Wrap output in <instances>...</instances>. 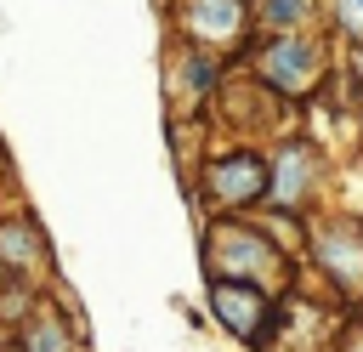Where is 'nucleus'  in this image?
<instances>
[{"mask_svg":"<svg viewBox=\"0 0 363 352\" xmlns=\"http://www.w3.org/2000/svg\"><path fill=\"white\" fill-rule=\"evenodd\" d=\"M312 6H318V0H261V6H255V23L272 28V34H301L306 17H312Z\"/></svg>","mask_w":363,"mask_h":352,"instance_id":"obj_10","label":"nucleus"},{"mask_svg":"<svg viewBox=\"0 0 363 352\" xmlns=\"http://www.w3.org/2000/svg\"><path fill=\"white\" fill-rule=\"evenodd\" d=\"M0 261H6V273L17 278H28V273H40V267H51V244H45V233L28 221V216H6L0 221Z\"/></svg>","mask_w":363,"mask_h":352,"instance_id":"obj_8","label":"nucleus"},{"mask_svg":"<svg viewBox=\"0 0 363 352\" xmlns=\"http://www.w3.org/2000/svg\"><path fill=\"white\" fill-rule=\"evenodd\" d=\"M0 352H23V346H17V341H6V346H0Z\"/></svg>","mask_w":363,"mask_h":352,"instance_id":"obj_15","label":"nucleus"},{"mask_svg":"<svg viewBox=\"0 0 363 352\" xmlns=\"http://www.w3.org/2000/svg\"><path fill=\"white\" fill-rule=\"evenodd\" d=\"M204 261H210L216 278H244V284H261V290L278 295L289 250L278 238H267V227H255V221H216L210 244H204Z\"/></svg>","mask_w":363,"mask_h":352,"instance_id":"obj_1","label":"nucleus"},{"mask_svg":"<svg viewBox=\"0 0 363 352\" xmlns=\"http://www.w3.org/2000/svg\"><path fill=\"white\" fill-rule=\"evenodd\" d=\"M255 79L272 85L278 97H306L323 79V45L312 34H272L255 51Z\"/></svg>","mask_w":363,"mask_h":352,"instance_id":"obj_2","label":"nucleus"},{"mask_svg":"<svg viewBox=\"0 0 363 352\" xmlns=\"http://www.w3.org/2000/svg\"><path fill=\"white\" fill-rule=\"evenodd\" d=\"M210 312H216V324H221L227 335L267 346L272 318H278V301H272V290H261V284H244V278H216V284H210Z\"/></svg>","mask_w":363,"mask_h":352,"instance_id":"obj_4","label":"nucleus"},{"mask_svg":"<svg viewBox=\"0 0 363 352\" xmlns=\"http://www.w3.org/2000/svg\"><path fill=\"white\" fill-rule=\"evenodd\" d=\"M318 273L335 284L340 301H363V221L357 216H329L312 238H306Z\"/></svg>","mask_w":363,"mask_h":352,"instance_id":"obj_3","label":"nucleus"},{"mask_svg":"<svg viewBox=\"0 0 363 352\" xmlns=\"http://www.w3.org/2000/svg\"><path fill=\"white\" fill-rule=\"evenodd\" d=\"M17 346H23V352H74V335H68V324H62L51 307H40V312L23 324Z\"/></svg>","mask_w":363,"mask_h":352,"instance_id":"obj_9","label":"nucleus"},{"mask_svg":"<svg viewBox=\"0 0 363 352\" xmlns=\"http://www.w3.org/2000/svg\"><path fill=\"white\" fill-rule=\"evenodd\" d=\"M335 352H363V324H346L335 335Z\"/></svg>","mask_w":363,"mask_h":352,"instance_id":"obj_12","label":"nucleus"},{"mask_svg":"<svg viewBox=\"0 0 363 352\" xmlns=\"http://www.w3.org/2000/svg\"><path fill=\"white\" fill-rule=\"evenodd\" d=\"M335 28L363 45V0H335Z\"/></svg>","mask_w":363,"mask_h":352,"instance_id":"obj_11","label":"nucleus"},{"mask_svg":"<svg viewBox=\"0 0 363 352\" xmlns=\"http://www.w3.org/2000/svg\"><path fill=\"white\" fill-rule=\"evenodd\" d=\"M6 341H11V329H6V318H0V346H6Z\"/></svg>","mask_w":363,"mask_h":352,"instance_id":"obj_14","label":"nucleus"},{"mask_svg":"<svg viewBox=\"0 0 363 352\" xmlns=\"http://www.w3.org/2000/svg\"><path fill=\"white\" fill-rule=\"evenodd\" d=\"M204 187L221 210H244V204H261L267 199V159L250 153V148H233L221 159H210L204 170Z\"/></svg>","mask_w":363,"mask_h":352,"instance_id":"obj_5","label":"nucleus"},{"mask_svg":"<svg viewBox=\"0 0 363 352\" xmlns=\"http://www.w3.org/2000/svg\"><path fill=\"white\" fill-rule=\"evenodd\" d=\"M318 148L312 142H284L278 148V159L267 165V199L261 204H272V210H301L312 193H318Z\"/></svg>","mask_w":363,"mask_h":352,"instance_id":"obj_6","label":"nucleus"},{"mask_svg":"<svg viewBox=\"0 0 363 352\" xmlns=\"http://www.w3.org/2000/svg\"><path fill=\"white\" fill-rule=\"evenodd\" d=\"M352 74H357V79H363V45H357V57H352Z\"/></svg>","mask_w":363,"mask_h":352,"instance_id":"obj_13","label":"nucleus"},{"mask_svg":"<svg viewBox=\"0 0 363 352\" xmlns=\"http://www.w3.org/2000/svg\"><path fill=\"white\" fill-rule=\"evenodd\" d=\"M182 23H187V40L204 45V51H221V45H238L244 40V0H182Z\"/></svg>","mask_w":363,"mask_h":352,"instance_id":"obj_7","label":"nucleus"}]
</instances>
